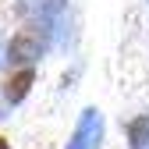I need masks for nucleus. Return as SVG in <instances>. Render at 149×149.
I'll return each mask as SVG.
<instances>
[{
  "mask_svg": "<svg viewBox=\"0 0 149 149\" xmlns=\"http://www.w3.org/2000/svg\"><path fill=\"white\" fill-rule=\"evenodd\" d=\"M0 149H11V146H7V139H0Z\"/></svg>",
  "mask_w": 149,
  "mask_h": 149,
  "instance_id": "5",
  "label": "nucleus"
},
{
  "mask_svg": "<svg viewBox=\"0 0 149 149\" xmlns=\"http://www.w3.org/2000/svg\"><path fill=\"white\" fill-rule=\"evenodd\" d=\"M32 82H36V71H32V68H22L18 74H7V82H4V100H7L11 107L22 103V100L29 96Z\"/></svg>",
  "mask_w": 149,
  "mask_h": 149,
  "instance_id": "3",
  "label": "nucleus"
},
{
  "mask_svg": "<svg viewBox=\"0 0 149 149\" xmlns=\"http://www.w3.org/2000/svg\"><path fill=\"white\" fill-rule=\"evenodd\" d=\"M128 146L149 149V114H139L135 121H128Z\"/></svg>",
  "mask_w": 149,
  "mask_h": 149,
  "instance_id": "4",
  "label": "nucleus"
},
{
  "mask_svg": "<svg viewBox=\"0 0 149 149\" xmlns=\"http://www.w3.org/2000/svg\"><path fill=\"white\" fill-rule=\"evenodd\" d=\"M46 50V43H43V32L36 29V25H29V29H18L14 32V39H11V46H7V57H11V64H32V61H39V53Z\"/></svg>",
  "mask_w": 149,
  "mask_h": 149,
  "instance_id": "2",
  "label": "nucleus"
},
{
  "mask_svg": "<svg viewBox=\"0 0 149 149\" xmlns=\"http://www.w3.org/2000/svg\"><path fill=\"white\" fill-rule=\"evenodd\" d=\"M100 146H103V114L96 107H85L64 149H100Z\"/></svg>",
  "mask_w": 149,
  "mask_h": 149,
  "instance_id": "1",
  "label": "nucleus"
}]
</instances>
